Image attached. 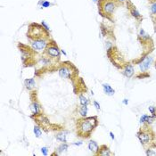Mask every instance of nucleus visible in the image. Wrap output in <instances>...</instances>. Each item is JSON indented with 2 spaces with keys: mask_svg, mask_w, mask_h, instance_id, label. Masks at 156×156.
Listing matches in <instances>:
<instances>
[{
  "mask_svg": "<svg viewBox=\"0 0 156 156\" xmlns=\"http://www.w3.org/2000/svg\"><path fill=\"white\" fill-rule=\"evenodd\" d=\"M98 126L97 116L93 117H81L77 120L76 130L77 135L82 138H89L95 129Z\"/></svg>",
  "mask_w": 156,
  "mask_h": 156,
  "instance_id": "1",
  "label": "nucleus"
},
{
  "mask_svg": "<svg viewBox=\"0 0 156 156\" xmlns=\"http://www.w3.org/2000/svg\"><path fill=\"white\" fill-rule=\"evenodd\" d=\"M136 136H137V138L140 141L141 145L145 148L149 147V146H154V147H156V136L154 131L150 128V125L143 124L140 129L136 133Z\"/></svg>",
  "mask_w": 156,
  "mask_h": 156,
  "instance_id": "2",
  "label": "nucleus"
},
{
  "mask_svg": "<svg viewBox=\"0 0 156 156\" xmlns=\"http://www.w3.org/2000/svg\"><path fill=\"white\" fill-rule=\"evenodd\" d=\"M120 4L121 3L118 0H99L98 2L99 13L106 19H111V16L113 14Z\"/></svg>",
  "mask_w": 156,
  "mask_h": 156,
  "instance_id": "3",
  "label": "nucleus"
},
{
  "mask_svg": "<svg viewBox=\"0 0 156 156\" xmlns=\"http://www.w3.org/2000/svg\"><path fill=\"white\" fill-rule=\"evenodd\" d=\"M48 36V31L43 27L42 24L39 25L38 23L30 24L27 32V37L30 41L38 38H49Z\"/></svg>",
  "mask_w": 156,
  "mask_h": 156,
  "instance_id": "4",
  "label": "nucleus"
},
{
  "mask_svg": "<svg viewBox=\"0 0 156 156\" xmlns=\"http://www.w3.org/2000/svg\"><path fill=\"white\" fill-rule=\"evenodd\" d=\"M58 72L60 77L63 79H72L78 73V70L71 62H64L60 66Z\"/></svg>",
  "mask_w": 156,
  "mask_h": 156,
  "instance_id": "5",
  "label": "nucleus"
},
{
  "mask_svg": "<svg viewBox=\"0 0 156 156\" xmlns=\"http://www.w3.org/2000/svg\"><path fill=\"white\" fill-rule=\"evenodd\" d=\"M44 54L51 58H59L60 57V49L54 40L49 41L45 49L44 50Z\"/></svg>",
  "mask_w": 156,
  "mask_h": 156,
  "instance_id": "6",
  "label": "nucleus"
},
{
  "mask_svg": "<svg viewBox=\"0 0 156 156\" xmlns=\"http://www.w3.org/2000/svg\"><path fill=\"white\" fill-rule=\"evenodd\" d=\"M49 41V38H38V39L32 40L31 45H32V48L37 51H44Z\"/></svg>",
  "mask_w": 156,
  "mask_h": 156,
  "instance_id": "7",
  "label": "nucleus"
},
{
  "mask_svg": "<svg viewBox=\"0 0 156 156\" xmlns=\"http://www.w3.org/2000/svg\"><path fill=\"white\" fill-rule=\"evenodd\" d=\"M153 62V58L149 56H145L143 58L140 59V62H139V68L142 72H145L148 69L150 68V65Z\"/></svg>",
  "mask_w": 156,
  "mask_h": 156,
  "instance_id": "8",
  "label": "nucleus"
},
{
  "mask_svg": "<svg viewBox=\"0 0 156 156\" xmlns=\"http://www.w3.org/2000/svg\"><path fill=\"white\" fill-rule=\"evenodd\" d=\"M127 6H128V9L129 11V13L132 16H133L134 18L136 19V20L138 21H141L143 19L142 15L140 14V13L138 12L137 9L136 8V6H134V4L132 3L130 0H127Z\"/></svg>",
  "mask_w": 156,
  "mask_h": 156,
  "instance_id": "9",
  "label": "nucleus"
},
{
  "mask_svg": "<svg viewBox=\"0 0 156 156\" xmlns=\"http://www.w3.org/2000/svg\"><path fill=\"white\" fill-rule=\"evenodd\" d=\"M122 73L127 78H131L134 75V67L132 64H126L124 65V69L122 71Z\"/></svg>",
  "mask_w": 156,
  "mask_h": 156,
  "instance_id": "10",
  "label": "nucleus"
},
{
  "mask_svg": "<svg viewBox=\"0 0 156 156\" xmlns=\"http://www.w3.org/2000/svg\"><path fill=\"white\" fill-rule=\"evenodd\" d=\"M97 155H102V156H109V155H112V153L111 152L110 148L108 147L107 145H103L99 146V149H98L97 154Z\"/></svg>",
  "mask_w": 156,
  "mask_h": 156,
  "instance_id": "11",
  "label": "nucleus"
},
{
  "mask_svg": "<svg viewBox=\"0 0 156 156\" xmlns=\"http://www.w3.org/2000/svg\"><path fill=\"white\" fill-rule=\"evenodd\" d=\"M30 110H31V112H32L33 115H37V114H39L40 112H41V107H40V104L35 100L31 103Z\"/></svg>",
  "mask_w": 156,
  "mask_h": 156,
  "instance_id": "12",
  "label": "nucleus"
},
{
  "mask_svg": "<svg viewBox=\"0 0 156 156\" xmlns=\"http://www.w3.org/2000/svg\"><path fill=\"white\" fill-rule=\"evenodd\" d=\"M154 117L153 116H149V115H145L144 114L142 115V117L140 118V123L141 124H148V125H151L154 121Z\"/></svg>",
  "mask_w": 156,
  "mask_h": 156,
  "instance_id": "13",
  "label": "nucleus"
},
{
  "mask_svg": "<svg viewBox=\"0 0 156 156\" xmlns=\"http://www.w3.org/2000/svg\"><path fill=\"white\" fill-rule=\"evenodd\" d=\"M88 149H89L90 152H92L94 155H97L98 149H99V146H98L97 143L94 140H91L89 143H88Z\"/></svg>",
  "mask_w": 156,
  "mask_h": 156,
  "instance_id": "14",
  "label": "nucleus"
},
{
  "mask_svg": "<svg viewBox=\"0 0 156 156\" xmlns=\"http://www.w3.org/2000/svg\"><path fill=\"white\" fill-rule=\"evenodd\" d=\"M103 88H104V93L106 94L107 95H114L115 90L109 85V84H107V83L103 84Z\"/></svg>",
  "mask_w": 156,
  "mask_h": 156,
  "instance_id": "15",
  "label": "nucleus"
},
{
  "mask_svg": "<svg viewBox=\"0 0 156 156\" xmlns=\"http://www.w3.org/2000/svg\"><path fill=\"white\" fill-rule=\"evenodd\" d=\"M24 84L26 86V88L29 89V90L33 89L36 86V82H35L34 79H27V80H25Z\"/></svg>",
  "mask_w": 156,
  "mask_h": 156,
  "instance_id": "16",
  "label": "nucleus"
},
{
  "mask_svg": "<svg viewBox=\"0 0 156 156\" xmlns=\"http://www.w3.org/2000/svg\"><path fill=\"white\" fill-rule=\"evenodd\" d=\"M56 138L57 139L58 141L62 143H66L67 139H66V133L63 131H61V132H58V133L56 134Z\"/></svg>",
  "mask_w": 156,
  "mask_h": 156,
  "instance_id": "17",
  "label": "nucleus"
},
{
  "mask_svg": "<svg viewBox=\"0 0 156 156\" xmlns=\"http://www.w3.org/2000/svg\"><path fill=\"white\" fill-rule=\"evenodd\" d=\"M138 38H142V41H145V40L150 39V36L148 35L143 29H140V30H139Z\"/></svg>",
  "mask_w": 156,
  "mask_h": 156,
  "instance_id": "18",
  "label": "nucleus"
},
{
  "mask_svg": "<svg viewBox=\"0 0 156 156\" xmlns=\"http://www.w3.org/2000/svg\"><path fill=\"white\" fill-rule=\"evenodd\" d=\"M79 112H80L81 117H87L88 114V105H81L79 108Z\"/></svg>",
  "mask_w": 156,
  "mask_h": 156,
  "instance_id": "19",
  "label": "nucleus"
},
{
  "mask_svg": "<svg viewBox=\"0 0 156 156\" xmlns=\"http://www.w3.org/2000/svg\"><path fill=\"white\" fill-rule=\"evenodd\" d=\"M68 147H69V145L66 143H62V145H59V147L57 148V153H62L63 152H66L67 150H68Z\"/></svg>",
  "mask_w": 156,
  "mask_h": 156,
  "instance_id": "20",
  "label": "nucleus"
},
{
  "mask_svg": "<svg viewBox=\"0 0 156 156\" xmlns=\"http://www.w3.org/2000/svg\"><path fill=\"white\" fill-rule=\"evenodd\" d=\"M79 97H80V103L81 105H88L89 104V101L88 100V98H86L83 95H80Z\"/></svg>",
  "mask_w": 156,
  "mask_h": 156,
  "instance_id": "21",
  "label": "nucleus"
},
{
  "mask_svg": "<svg viewBox=\"0 0 156 156\" xmlns=\"http://www.w3.org/2000/svg\"><path fill=\"white\" fill-rule=\"evenodd\" d=\"M153 147H154V146H149L148 148H146V150H145V154H146V155H149V156L156 155V152H154V150L153 149Z\"/></svg>",
  "mask_w": 156,
  "mask_h": 156,
  "instance_id": "22",
  "label": "nucleus"
},
{
  "mask_svg": "<svg viewBox=\"0 0 156 156\" xmlns=\"http://www.w3.org/2000/svg\"><path fill=\"white\" fill-rule=\"evenodd\" d=\"M33 131H34V134H35L36 137H40V136H41L42 131H41V129H40V128L38 126H35L34 129H33Z\"/></svg>",
  "mask_w": 156,
  "mask_h": 156,
  "instance_id": "23",
  "label": "nucleus"
},
{
  "mask_svg": "<svg viewBox=\"0 0 156 156\" xmlns=\"http://www.w3.org/2000/svg\"><path fill=\"white\" fill-rule=\"evenodd\" d=\"M145 72H146V71H145ZM144 73H145V72H142V71H141L140 74L136 75V78H138V79H145V78H147V77L150 76V74H148V73H146V74H144Z\"/></svg>",
  "mask_w": 156,
  "mask_h": 156,
  "instance_id": "24",
  "label": "nucleus"
},
{
  "mask_svg": "<svg viewBox=\"0 0 156 156\" xmlns=\"http://www.w3.org/2000/svg\"><path fill=\"white\" fill-rule=\"evenodd\" d=\"M151 13H152V14H156V2H154L153 4H152V6H151Z\"/></svg>",
  "mask_w": 156,
  "mask_h": 156,
  "instance_id": "25",
  "label": "nucleus"
},
{
  "mask_svg": "<svg viewBox=\"0 0 156 156\" xmlns=\"http://www.w3.org/2000/svg\"><path fill=\"white\" fill-rule=\"evenodd\" d=\"M51 6V3L48 1H42V7H45V8H47V7H49Z\"/></svg>",
  "mask_w": 156,
  "mask_h": 156,
  "instance_id": "26",
  "label": "nucleus"
},
{
  "mask_svg": "<svg viewBox=\"0 0 156 156\" xmlns=\"http://www.w3.org/2000/svg\"><path fill=\"white\" fill-rule=\"evenodd\" d=\"M47 151H48V149H47V147H42L41 148V153L43 155L47 156Z\"/></svg>",
  "mask_w": 156,
  "mask_h": 156,
  "instance_id": "27",
  "label": "nucleus"
},
{
  "mask_svg": "<svg viewBox=\"0 0 156 156\" xmlns=\"http://www.w3.org/2000/svg\"><path fill=\"white\" fill-rule=\"evenodd\" d=\"M93 104H94V106L95 107V109H97V111H99V110L101 109V107H100V104H98V103L97 102V101H94V102H93Z\"/></svg>",
  "mask_w": 156,
  "mask_h": 156,
  "instance_id": "28",
  "label": "nucleus"
},
{
  "mask_svg": "<svg viewBox=\"0 0 156 156\" xmlns=\"http://www.w3.org/2000/svg\"><path fill=\"white\" fill-rule=\"evenodd\" d=\"M41 24H42V26H43V27H44V28L45 29V30H47V31H49V30H50V29H49V27H48V26H47V23H45V21H42Z\"/></svg>",
  "mask_w": 156,
  "mask_h": 156,
  "instance_id": "29",
  "label": "nucleus"
},
{
  "mask_svg": "<svg viewBox=\"0 0 156 156\" xmlns=\"http://www.w3.org/2000/svg\"><path fill=\"white\" fill-rule=\"evenodd\" d=\"M155 109H156V107H153V106H150V107H148V110H149V112H151V113H152V115H153V113H154Z\"/></svg>",
  "mask_w": 156,
  "mask_h": 156,
  "instance_id": "30",
  "label": "nucleus"
},
{
  "mask_svg": "<svg viewBox=\"0 0 156 156\" xmlns=\"http://www.w3.org/2000/svg\"><path fill=\"white\" fill-rule=\"evenodd\" d=\"M122 103H123V104H125V105H128L129 104V100L128 99H124L123 101H122Z\"/></svg>",
  "mask_w": 156,
  "mask_h": 156,
  "instance_id": "31",
  "label": "nucleus"
},
{
  "mask_svg": "<svg viewBox=\"0 0 156 156\" xmlns=\"http://www.w3.org/2000/svg\"><path fill=\"white\" fill-rule=\"evenodd\" d=\"M110 136H111V138L112 139V140H114V139H115V136H114V134L112 133V132H110Z\"/></svg>",
  "mask_w": 156,
  "mask_h": 156,
  "instance_id": "32",
  "label": "nucleus"
},
{
  "mask_svg": "<svg viewBox=\"0 0 156 156\" xmlns=\"http://www.w3.org/2000/svg\"><path fill=\"white\" fill-rule=\"evenodd\" d=\"M72 145H82V142H76V143H73Z\"/></svg>",
  "mask_w": 156,
  "mask_h": 156,
  "instance_id": "33",
  "label": "nucleus"
},
{
  "mask_svg": "<svg viewBox=\"0 0 156 156\" xmlns=\"http://www.w3.org/2000/svg\"><path fill=\"white\" fill-rule=\"evenodd\" d=\"M118 1H119V2H120V3H121V4H123L124 2H126V1H127V0H118Z\"/></svg>",
  "mask_w": 156,
  "mask_h": 156,
  "instance_id": "34",
  "label": "nucleus"
},
{
  "mask_svg": "<svg viewBox=\"0 0 156 156\" xmlns=\"http://www.w3.org/2000/svg\"><path fill=\"white\" fill-rule=\"evenodd\" d=\"M61 52L62 53V54H64V56H67V54H66V52H65V51H64V50H61Z\"/></svg>",
  "mask_w": 156,
  "mask_h": 156,
  "instance_id": "35",
  "label": "nucleus"
},
{
  "mask_svg": "<svg viewBox=\"0 0 156 156\" xmlns=\"http://www.w3.org/2000/svg\"><path fill=\"white\" fill-rule=\"evenodd\" d=\"M154 118H156V109H155V112H154V113H153V115Z\"/></svg>",
  "mask_w": 156,
  "mask_h": 156,
  "instance_id": "36",
  "label": "nucleus"
},
{
  "mask_svg": "<svg viewBox=\"0 0 156 156\" xmlns=\"http://www.w3.org/2000/svg\"><path fill=\"white\" fill-rule=\"evenodd\" d=\"M94 2H97V0H93Z\"/></svg>",
  "mask_w": 156,
  "mask_h": 156,
  "instance_id": "37",
  "label": "nucleus"
}]
</instances>
